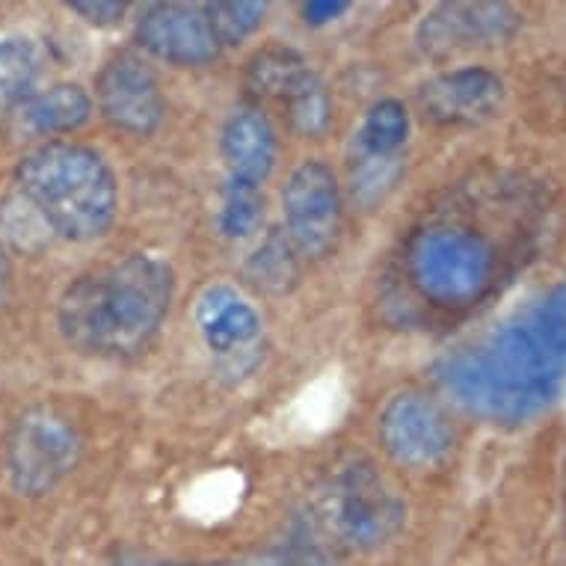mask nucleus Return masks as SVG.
<instances>
[{"label":"nucleus","mask_w":566,"mask_h":566,"mask_svg":"<svg viewBox=\"0 0 566 566\" xmlns=\"http://www.w3.org/2000/svg\"><path fill=\"white\" fill-rule=\"evenodd\" d=\"M172 294L176 276L167 261L134 252L72 282L56 306V324L77 350L128 356L158 333L172 306Z\"/></svg>","instance_id":"obj_1"},{"label":"nucleus","mask_w":566,"mask_h":566,"mask_svg":"<svg viewBox=\"0 0 566 566\" xmlns=\"http://www.w3.org/2000/svg\"><path fill=\"white\" fill-rule=\"evenodd\" d=\"M566 365L520 317L439 363V380L463 407L495 421H528L557 398Z\"/></svg>","instance_id":"obj_2"},{"label":"nucleus","mask_w":566,"mask_h":566,"mask_svg":"<svg viewBox=\"0 0 566 566\" xmlns=\"http://www.w3.org/2000/svg\"><path fill=\"white\" fill-rule=\"evenodd\" d=\"M24 202L65 241L86 243L107 234L116 220L119 193L111 164L90 146L48 143L19 164Z\"/></svg>","instance_id":"obj_3"},{"label":"nucleus","mask_w":566,"mask_h":566,"mask_svg":"<svg viewBox=\"0 0 566 566\" xmlns=\"http://www.w3.org/2000/svg\"><path fill=\"white\" fill-rule=\"evenodd\" d=\"M407 261L409 276L424 297L439 306H465L490 285L495 252L483 234L437 226L412 238Z\"/></svg>","instance_id":"obj_4"},{"label":"nucleus","mask_w":566,"mask_h":566,"mask_svg":"<svg viewBox=\"0 0 566 566\" xmlns=\"http://www.w3.org/2000/svg\"><path fill=\"white\" fill-rule=\"evenodd\" d=\"M403 502L371 465H347L321 492L324 528L353 552H371L389 543L403 525Z\"/></svg>","instance_id":"obj_5"},{"label":"nucleus","mask_w":566,"mask_h":566,"mask_svg":"<svg viewBox=\"0 0 566 566\" xmlns=\"http://www.w3.org/2000/svg\"><path fill=\"white\" fill-rule=\"evenodd\" d=\"M77 457V433L48 409L21 416L7 442V469L21 495H45L54 490L75 469Z\"/></svg>","instance_id":"obj_6"},{"label":"nucleus","mask_w":566,"mask_h":566,"mask_svg":"<svg viewBox=\"0 0 566 566\" xmlns=\"http://www.w3.org/2000/svg\"><path fill=\"white\" fill-rule=\"evenodd\" d=\"M285 232L303 255H324L342 226V190L335 172L321 160H306L282 190Z\"/></svg>","instance_id":"obj_7"},{"label":"nucleus","mask_w":566,"mask_h":566,"mask_svg":"<svg viewBox=\"0 0 566 566\" xmlns=\"http://www.w3.org/2000/svg\"><path fill=\"white\" fill-rule=\"evenodd\" d=\"M95 98L104 119L134 137L151 134L167 113L158 77L134 54H116L107 60L95 84Z\"/></svg>","instance_id":"obj_8"},{"label":"nucleus","mask_w":566,"mask_h":566,"mask_svg":"<svg viewBox=\"0 0 566 566\" xmlns=\"http://www.w3.org/2000/svg\"><path fill=\"white\" fill-rule=\"evenodd\" d=\"M137 39L151 56L172 65H205L220 54L205 3H151L139 12Z\"/></svg>","instance_id":"obj_9"},{"label":"nucleus","mask_w":566,"mask_h":566,"mask_svg":"<svg viewBox=\"0 0 566 566\" xmlns=\"http://www.w3.org/2000/svg\"><path fill=\"white\" fill-rule=\"evenodd\" d=\"M380 442L400 465H433L454 446L446 412L421 395H398L380 416Z\"/></svg>","instance_id":"obj_10"},{"label":"nucleus","mask_w":566,"mask_h":566,"mask_svg":"<svg viewBox=\"0 0 566 566\" xmlns=\"http://www.w3.org/2000/svg\"><path fill=\"white\" fill-rule=\"evenodd\" d=\"M520 28L507 3H442L418 24V48L428 56H451L469 48L499 45Z\"/></svg>","instance_id":"obj_11"},{"label":"nucleus","mask_w":566,"mask_h":566,"mask_svg":"<svg viewBox=\"0 0 566 566\" xmlns=\"http://www.w3.org/2000/svg\"><path fill=\"white\" fill-rule=\"evenodd\" d=\"M504 98L502 77L490 69H454L421 86L418 102L439 125H474L490 119Z\"/></svg>","instance_id":"obj_12"},{"label":"nucleus","mask_w":566,"mask_h":566,"mask_svg":"<svg viewBox=\"0 0 566 566\" xmlns=\"http://www.w3.org/2000/svg\"><path fill=\"white\" fill-rule=\"evenodd\" d=\"M229 181L261 187L276 164V134L261 111H234L223 125L220 137Z\"/></svg>","instance_id":"obj_13"},{"label":"nucleus","mask_w":566,"mask_h":566,"mask_svg":"<svg viewBox=\"0 0 566 566\" xmlns=\"http://www.w3.org/2000/svg\"><path fill=\"white\" fill-rule=\"evenodd\" d=\"M196 326L205 344L217 353L243 350L261 335L259 312L232 285H211L202 291L196 303Z\"/></svg>","instance_id":"obj_14"},{"label":"nucleus","mask_w":566,"mask_h":566,"mask_svg":"<svg viewBox=\"0 0 566 566\" xmlns=\"http://www.w3.org/2000/svg\"><path fill=\"white\" fill-rule=\"evenodd\" d=\"M347 386L342 374L326 371L315 382H308L297 398L291 400L282 412V430L291 439L324 437L326 430L338 424V418L347 412Z\"/></svg>","instance_id":"obj_15"},{"label":"nucleus","mask_w":566,"mask_h":566,"mask_svg":"<svg viewBox=\"0 0 566 566\" xmlns=\"http://www.w3.org/2000/svg\"><path fill=\"white\" fill-rule=\"evenodd\" d=\"M93 116V98L84 86L56 84L24 102V119L36 134H69Z\"/></svg>","instance_id":"obj_16"},{"label":"nucleus","mask_w":566,"mask_h":566,"mask_svg":"<svg viewBox=\"0 0 566 566\" xmlns=\"http://www.w3.org/2000/svg\"><path fill=\"white\" fill-rule=\"evenodd\" d=\"M409 137V113L400 102H380L365 113L363 125L353 134V155L395 158Z\"/></svg>","instance_id":"obj_17"},{"label":"nucleus","mask_w":566,"mask_h":566,"mask_svg":"<svg viewBox=\"0 0 566 566\" xmlns=\"http://www.w3.org/2000/svg\"><path fill=\"white\" fill-rule=\"evenodd\" d=\"M312 69L297 51L291 48H264L261 54L252 56L250 63V86L255 93L276 98V102H289L294 90H297Z\"/></svg>","instance_id":"obj_18"},{"label":"nucleus","mask_w":566,"mask_h":566,"mask_svg":"<svg viewBox=\"0 0 566 566\" xmlns=\"http://www.w3.org/2000/svg\"><path fill=\"white\" fill-rule=\"evenodd\" d=\"M243 474L234 469H217L202 474L185 490V507L190 516L205 522L226 520L229 513L241 507L243 499Z\"/></svg>","instance_id":"obj_19"},{"label":"nucleus","mask_w":566,"mask_h":566,"mask_svg":"<svg viewBox=\"0 0 566 566\" xmlns=\"http://www.w3.org/2000/svg\"><path fill=\"white\" fill-rule=\"evenodd\" d=\"M39 77V48L28 36H10L0 42V95L10 102L33 98Z\"/></svg>","instance_id":"obj_20"},{"label":"nucleus","mask_w":566,"mask_h":566,"mask_svg":"<svg viewBox=\"0 0 566 566\" xmlns=\"http://www.w3.org/2000/svg\"><path fill=\"white\" fill-rule=\"evenodd\" d=\"M264 223V196L259 187L226 181L220 205V232L232 241H247Z\"/></svg>","instance_id":"obj_21"},{"label":"nucleus","mask_w":566,"mask_h":566,"mask_svg":"<svg viewBox=\"0 0 566 566\" xmlns=\"http://www.w3.org/2000/svg\"><path fill=\"white\" fill-rule=\"evenodd\" d=\"M403 172L400 155L395 158H374V155H353L350 158V187L353 199L363 202L365 208L382 202V196L398 185Z\"/></svg>","instance_id":"obj_22"},{"label":"nucleus","mask_w":566,"mask_h":566,"mask_svg":"<svg viewBox=\"0 0 566 566\" xmlns=\"http://www.w3.org/2000/svg\"><path fill=\"white\" fill-rule=\"evenodd\" d=\"M250 276L259 289L268 291H289L297 279V261H294V247L285 238H268L250 261Z\"/></svg>","instance_id":"obj_23"},{"label":"nucleus","mask_w":566,"mask_h":566,"mask_svg":"<svg viewBox=\"0 0 566 566\" xmlns=\"http://www.w3.org/2000/svg\"><path fill=\"white\" fill-rule=\"evenodd\" d=\"M285 107H289L291 128L297 134H306V137L324 134L326 125H329V113H333L329 93H326V86L321 84V77L315 72L294 90Z\"/></svg>","instance_id":"obj_24"},{"label":"nucleus","mask_w":566,"mask_h":566,"mask_svg":"<svg viewBox=\"0 0 566 566\" xmlns=\"http://www.w3.org/2000/svg\"><path fill=\"white\" fill-rule=\"evenodd\" d=\"M205 7H208L214 33L223 48L238 45L247 36H252L261 28L264 12H268L264 3H247V0H241V3H205Z\"/></svg>","instance_id":"obj_25"},{"label":"nucleus","mask_w":566,"mask_h":566,"mask_svg":"<svg viewBox=\"0 0 566 566\" xmlns=\"http://www.w3.org/2000/svg\"><path fill=\"white\" fill-rule=\"evenodd\" d=\"M525 321L537 329L539 338L548 344V350L566 365V285L548 291L525 315Z\"/></svg>","instance_id":"obj_26"},{"label":"nucleus","mask_w":566,"mask_h":566,"mask_svg":"<svg viewBox=\"0 0 566 566\" xmlns=\"http://www.w3.org/2000/svg\"><path fill=\"white\" fill-rule=\"evenodd\" d=\"M119 566H185V564H143V560H130ZM208 566H335L324 555L315 552H279V555H261L247 557V560H232V564H208Z\"/></svg>","instance_id":"obj_27"},{"label":"nucleus","mask_w":566,"mask_h":566,"mask_svg":"<svg viewBox=\"0 0 566 566\" xmlns=\"http://www.w3.org/2000/svg\"><path fill=\"white\" fill-rule=\"evenodd\" d=\"M69 10L77 12L81 19L95 24V28H113V24H119V21L125 19L128 3H116V0H95V3H84V0H77V3H69Z\"/></svg>","instance_id":"obj_28"},{"label":"nucleus","mask_w":566,"mask_h":566,"mask_svg":"<svg viewBox=\"0 0 566 566\" xmlns=\"http://www.w3.org/2000/svg\"><path fill=\"white\" fill-rule=\"evenodd\" d=\"M347 10H350V3H344V0H308L303 7V19H306V24L321 28V24H329Z\"/></svg>","instance_id":"obj_29"},{"label":"nucleus","mask_w":566,"mask_h":566,"mask_svg":"<svg viewBox=\"0 0 566 566\" xmlns=\"http://www.w3.org/2000/svg\"><path fill=\"white\" fill-rule=\"evenodd\" d=\"M7 294H10V264H7V255L0 250V306H3Z\"/></svg>","instance_id":"obj_30"}]
</instances>
